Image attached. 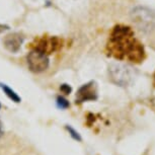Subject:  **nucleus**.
I'll use <instances>...</instances> for the list:
<instances>
[{
	"mask_svg": "<svg viewBox=\"0 0 155 155\" xmlns=\"http://www.w3.org/2000/svg\"><path fill=\"white\" fill-rule=\"evenodd\" d=\"M107 54L115 59L132 63H141L146 57L144 47L136 39L134 31L125 25H116L110 31Z\"/></svg>",
	"mask_w": 155,
	"mask_h": 155,
	"instance_id": "nucleus-1",
	"label": "nucleus"
},
{
	"mask_svg": "<svg viewBox=\"0 0 155 155\" xmlns=\"http://www.w3.org/2000/svg\"><path fill=\"white\" fill-rule=\"evenodd\" d=\"M109 75L114 83L123 87L130 85L135 77L131 67L119 63L110 64L109 67Z\"/></svg>",
	"mask_w": 155,
	"mask_h": 155,
	"instance_id": "nucleus-2",
	"label": "nucleus"
},
{
	"mask_svg": "<svg viewBox=\"0 0 155 155\" xmlns=\"http://www.w3.org/2000/svg\"><path fill=\"white\" fill-rule=\"evenodd\" d=\"M132 18L137 27L144 33H151L155 30V14L148 8L135 7L132 10Z\"/></svg>",
	"mask_w": 155,
	"mask_h": 155,
	"instance_id": "nucleus-3",
	"label": "nucleus"
},
{
	"mask_svg": "<svg viewBox=\"0 0 155 155\" xmlns=\"http://www.w3.org/2000/svg\"><path fill=\"white\" fill-rule=\"evenodd\" d=\"M27 63L28 68L34 73H42L48 69L50 65L49 55L39 50L33 49L27 56Z\"/></svg>",
	"mask_w": 155,
	"mask_h": 155,
	"instance_id": "nucleus-4",
	"label": "nucleus"
},
{
	"mask_svg": "<svg viewBox=\"0 0 155 155\" xmlns=\"http://www.w3.org/2000/svg\"><path fill=\"white\" fill-rule=\"evenodd\" d=\"M62 40L58 37H43L36 40L33 44V49L39 50L47 55H50L62 48Z\"/></svg>",
	"mask_w": 155,
	"mask_h": 155,
	"instance_id": "nucleus-5",
	"label": "nucleus"
},
{
	"mask_svg": "<svg viewBox=\"0 0 155 155\" xmlns=\"http://www.w3.org/2000/svg\"><path fill=\"white\" fill-rule=\"evenodd\" d=\"M98 97L97 84L95 81H89L80 86L76 93V104L85 101H94Z\"/></svg>",
	"mask_w": 155,
	"mask_h": 155,
	"instance_id": "nucleus-6",
	"label": "nucleus"
},
{
	"mask_svg": "<svg viewBox=\"0 0 155 155\" xmlns=\"http://www.w3.org/2000/svg\"><path fill=\"white\" fill-rule=\"evenodd\" d=\"M23 40H25V38L19 33H11L4 37L3 45L8 52H10V53H17L20 50V48H21Z\"/></svg>",
	"mask_w": 155,
	"mask_h": 155,
	"instance_id": "nucleus-7",
	"label": "nucleus"
},
{
	"mask_svg": "<svg viewBox=\"0 0 155 155\" xmlns=\"http://www.w3.org/2000/svg\"><path fill=\"white\" fill-rule=\"evenodd\" d=\"M0 88L2 89V91L5 93V95L7 96L8 98L11 99L12 101L16 102V104H19L21 101V98L20 96L17 94V93L14 91V90L7 85V84H4V83H0Z\"/></svg>",
	"mask_w": 155,
	"mask_h": 155,
	"instance_id": "nucleus-8",
	"label": "nucleus"
},
{
	"mask_svg": "<svg viewBox=\"0 0 155 155\" xmlns=\"http://www.w3.org/2000/svg\"><path fill=\"white\" fill-rule=\"evenodd\" d=\"M56 104H57V107H59V109H61V110H66V109H68V107H70L69 101L62 95L57 96Z\"/></svg>",
	"mask_w": 155,
	"mask_h": 155,
	"instance_id": "nucleus-9",
	"label": "nucleus"
},
{
	"mask_svg": "<svg viewBox=\"0 0 155 155\" xmlns=\"http://www.w3.org/2000/svg\"><path fill=\"white\" fill-rule=\"evenodd\" d=\"M65 129L67 131H68V133L70 134V136L72 137L73 139L76 140V141H78V142H80V141H82V138H81V136H80V134L77 132V131L75 130L74 128H72L71 126H69V125H67Z\"/></svg>",
	"mask_w": 155,
	"mask_h": 155,
	"instance_id": "nucleus-10",
	"label": "nucleus"
},
{
	"mask_svg": "<svg viewBox=\"0 0 155 155\" xmlns=\"http://www.w3.org/2000/svg\"><path fill=\"white\" fill-rule=\"evenodd\" d=\"M60 90H61V92L64 93V94L68 95V94H70V93H71L72 88H71V86H70L69 84L64 83V84H61V86H60Z\"/></svg>",
	"mask_w": 155,
	"mask_h": 155,
	"instance_id": "nucleus-11",
	"label": "nucleus"
},
{
	"mask_svg": "<svg viewBox=\"0 0 155 155\" xmlns=\"http://www.w3.org/2000/svg\"><path fill=\"white\" fill-rule=\"evenodd\" d=\"M7 30H9V27L6 25H2V23H0V34L1 33H3L4 31H7Z\"/></svg>",
	"mask_w": 155,
	"mask_h": 155,
	"instance_id": "nucleus-12",
	"label": "nucleus"
},
{
	"mask_svg": "<svg viewBox=\"0 0 155 155\" xmlns=\"http://www.w3.org/2000/svg\"><path fill=\"white\" fill-rule=\"evenodd\" d=\"M3 125H2V122L1 120H0V137H1L2 135H3Z\"/></svg>",
	"mask_w": 155,
	"mask_h": 155,
	"instance_id": "nucleus-13",
	"label": "nucleus"
},
{
	"mask_svg": "<svg viewBox=\"0 0 155 155\" xmlns=\"http://www.w3.org/2000/svg\"><path fill=\"white\" fill-rule=\"evenodd\" d=\"M0 109H1V104H0Z\"/></svg>",
	"mask_w": 155,
	"mask_h": 155,
	"instance_id": "nucleus-14",
	"label": "nucleus"
},
{
	"mask_svg": "<svg viewBox=\"0 0 155 155\" xmlns=\"http://www.w3.org/2000/svg\"><path fill=\"white\" fill-rule=\"evenodd\" d=\"M154 79H155V74H154Z\"/></svg>",
	"mask_w": 155,
	"mask_h": 155,
	"instance_id": "nucleus-15",
	"label": "nucleus"
}]
</instances>
